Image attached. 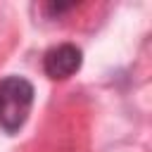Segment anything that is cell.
Here are the masks:
<instances>
[{"label":"cell","mask_w":152,"mask_h":152,"mask_svg":"<svg viewBox=\"0 0 152 152\" xmlns=\"http://www.w3.org/2000/svg\"><path fill=\"white\" fill-rule=\"evenodd\" d=\"M36 100L33 83L24 76H5L0 78V131L14 135L24 128L31 107Z\"/></svg>","instance_id":"obj_1"},{"label":"cell","mask_w":152,"mask_h":152,"mask_svg":"<svg viewBox=\"0 0 152 152\" xmlns=\"http://www.w3.org/2000/svg\"><path fill=\"white\" fill-rule=\"evenodd\" d=\"M81 64H83V52L74 43H59L43 55V71L52 81H64L74 76L81 69Z\"/></svg>","instance_id":"obj_2"}]
</instances>
